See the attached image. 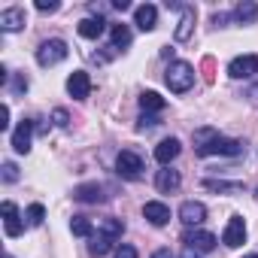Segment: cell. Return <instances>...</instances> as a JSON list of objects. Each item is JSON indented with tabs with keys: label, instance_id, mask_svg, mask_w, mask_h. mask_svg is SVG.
<instances>
[{
	"label": "cell",
	"instance_id": "6da1fadb",
	"mask_svg": "<svg viewBox=\"0 0 258 258\" xmlns=\"http://www.w3.org/2000/svg\"><path fill=\"white\" fill-rule=\"evenodd\" d=\"M167 85H170V91H176V94H185L191 85H195V67L191 64H185V61H173L170 67H167Z\"/></svg>",
	"mask_w": 258,
	"mask_h": 258
},
{
	"label": "cell",
	"instance_id": "7a4b0ae2",
	"mask_svg": "<svg viewBox=\"0 0 258 258\" xmlns=\"http://www.w3.org/2000/svg\"><path fill=\"white\" fill-rule=\"evenodd\" d=\"M198 155H201V158H210V155H231V158H234V155H243V143L219 134V137H213L207 146H201Z\"/></svg>",
	"mask_w": 258,
	"mask_h": 258
},
{
	"label": "cell",
	"instance_id": "3957f363",
	"mask_svg": "<svg viewBox=\"0 0 258 258\" xmlns=\"http://www.w3.org/2000/svg\"><path fill=\"white\" fill-rule=\"evenodd\" d=\"M67 58V43L64 40H46V43H40V49H37V64L40 67H55V64H61Z\"/></svg>",
	"mask_w": 258,
	"mask_h": 258
},
{
	"label": "cell",
	"instance_id": "277c9868",
	"mask_svg": "<svg viewBox=\"0 0 258 258\" xmlns=\"http://www.w3.org/2000/svg\"><path fill=\"white\" fill-rule=\"evenodd\" d=\"M115 170H118L121 179H140V173H143V158H140L137 152H131V149H124V152H118V158H115Z\"/></svg>",
	"mask_w": 258,
	"mask_h": 258
},
{
	"label": "cell",
	"instance_id": "5b68a950",
	"mask_svg": "<svg viewBox=\"0 0 258 258\" xmlns=\"http://www.w3.org/2000/svg\"><path fill=\"white\" fill-rule=\"evenodd\" d=\"M182 243L188 246V249H195V252H213L216 249V237L210 234V231H201V228H188L185 234H182Z\"/></svg>",
	"mask_w": 258,
	"mask_h": 258
},
{
	"label": "cell",
	"instance_id": "8992f818",
	"mask_svg": "<svg viewBox=\"0 0 258 258\" xmlns=\"http://www.w3.org/2000/svg\"><path fill=\"white\" fill-rule=\"evenodd\" d=\"M258 73V55H240L228 64V76L231 79H249Z\"/></svg>",
	"mask_w": 258,
	"mask_h": 258
},
{
	"label": "cell",
	"instance_id": "52a82bcc",
	"mask_svg": "<svg viewBox=\"0 0 258 258\" xmlns=\"http://www.w3.org/2000/svg\"><path fill=\"white\" fill-rule=\"evenodd\" d=\"M31 137H34V121L31 118H22L16 124V131H13V149L19 155H28L31 152Z\"/></svg>",
	"mask_w": 258,
	"mask_h": 258
},
{
	"label": "cell",
	"instance_id": "ba28073f",
	"mask_svg": "<svg viewBox=\"0 0 258 258\" xmlns=\"http://www.w3.org/2000/svg\"><path fill=\"white\" fill-rule=\"evenodd\" d=\"M0 213H4V228H7V237H22L25 222H22V216H19V207H16L13 201H4Z\"/></svg>",
	"mask_w": 258,
	"mask_h": 258
},
{
	"label": "cell",
	"instance_id": "9c48e42d",
	"mask_svg": "<svg viewBox=\"0 0 258 258\" xmlns=\"http://www.w3.org/2000/svg\"><path fill=\"white\" fill-rule=\"evenodd\" d=\"M204 219H207V207H204V204H198V201H185V204L179 207V222H182V225L198 228Z\"/></svg>",
	"mask_w": 258,
	"mask_h": 258
},
{
	"label": "cell",
	"instance_id": "30bf717a",
	"mask_svg": "<svg viewBox=\"0 0 258 258\" xmlns=\"http://www.w3.org/2000/svg\"><path fill=\"white\" fill-rule=\"evenodd\" d=\"M67 91H70V97L85 100V97L91 94V79H88V73H85V70L70 73V79H67Z\"/></svg>",
	"mask_w": 258,
	"mask_h": 258
},
{
	"label": "cell",
	"instance_id": "8fae6325",
	"mask_svg": "<svg viewBox=\"0 0 258 258\" xmlns=\"http://www.w3.org/2000/svg\"><path fill=\"white\" fill-rule=\"evenodd\" d=\"M243 240H246V225H243L240 216H231V219H228V228H225V234H222V243L231 246V249H237Z\"/></svg>",
	"mask_w": 258,
	"mask_h": 258
},
{
	"label": "cell",
	"instance_id": "7c38bea8",
	"mask_svg": "<svg viewBox=\"0 0 258 258\" xmlns=\"http://www.w3.org/2000/svg\"><path fill=\"white\" fill-rule=\"evenodd\" d=\"M143 216H146L155 228H161V225H167V222H170V207H167V204H161V201H149V204L143 207Z\"/></svg>",
	"mask_w": 258,
	"mask_h": 258
},
{
	"label": "cell",
	"instance_id": "4fadbf2b",
	"mask_svg": "<svg viewBox=\"0 0 258 258\" xmlns=\"http://www.w3.org/2000/svg\"><path fill=\"white\" fill-rule=\"evenodd\" d=\"M179 149H182V146H179V140H176V137H167V140H161V143L155 146V161L167 167V164L179 155Z\"/></svg>",
	"mask_w": 258,
	"mask_h": 258
},
{
	"label": "cell",
	"instance_id": "5bb4252c",
	"mask_svg": "<svg viewBox=\"0 0 258 258\" xmlns=\"http://www.w3.org/2000/svg\"><path fill=\"white\" fill-rule=\"evenodd\" d=\"M25 22H28V19H25V10H19V7L0 13V31H22Z\"/></svg>",
	"mask_w": 258,
	"mask_h": 258
},
{
	"label": "cell",
	"instance_id": "9a60e30c",
	"mask_svg": "<svg viewBox=\"0 0 258 258\" xmlns=\"http://www.w3.org/2000/svg\"><path fill=\"white\" fill-rule=\"evenodd\" d=\"M134 22H137V28H140V31H152V28H155V22H158V10H155L152 4H143V7H137Z\"/></svg>",
	"mask_w": 258,
	"mask_h": 258
},
{
	"label": "cell",
	"instance_id": "2e32d148",
	"mask_svg": "<svg viewBox=\"0 0 258 258\" xmlns=\"http://www.w3.org/2000/svg\"><path fill=\"white\" fill-rule=\"evenodd\" d=\"M73 198L82 201V204H97V201H103V188L97 182H85V185H76L73 188Z\"/></svg>",
	"mask_w": 258,
	"mask_h": 258
},
{
	"label": "cell",
	"instance_id": "e0dca14e",
	"mask_svg": "<svg viewBox=\"0 0 258 258\" xmlns=\"http://www.w3.org/2000/svg\"><path fill=\"white\" fill-rule=\"evenodd\" d=\"M76 31H79V37H85V40H97V37L106 31V22H103L100 16H97V19H82Z\"/></svg>",
	"mask_w": 258,
	"mask_h": 258
},
{
	"label": "cell",
	"instance_id": "ac0fdd59",
	"mask_svg": "<svg viewBox=\"0 0 258 258\" xmlns=\"http://www.w3.org/2000/svg\"><path fill=\"white\" fill-rule=\"evenodd\" d=\"M234 19H237L240 25H255V22H258V4H252V0H243V4H237Z\"/></svg>",
	"mask_w": 258,
	"mask_h": 258
},
{
	"label": "cell",
	"instance_id": "d6986e66",
	"mask_svg": "<svg viewBox=\"0 0 258 258\" xmlns=\"http://www.w3.org/2000/svg\"><path fill=\"white\" fill-rule=\"evenodd\" d=\"M179 173L176 170H158V176H155V185H158V191H164V195H170V191H176L179 188Z\"/></svg>",
	"mask_w": 258,
	"mask_h": 258
},
{
	"label": "cell",
	"instance_id": "ffe728a7",
	"mask_svg": "<svg viewBox=\"0 0 258 258\" xmlns=\"http://www.w3.org/2000/svg\"><path fill=\"white\" fill-rule=\"evenodd\" d=\"M191 28H195V7H182V19H179V28H176V40L185 43L191 37Z\"/></svg>",
	"mask_w": 258,
	"mask_h": 258
},
{
	"label": "cell",
	"instance_id": "44dd1931",
	"mask_svg": "<svg viewBox=\"0 0 258 258\" xmlns=\"http://www.w3.org/2000/svg\"><path fill=\"white\" fill-rule=\"evenodd\" d=\"M109 249H112V237H106V234H91V243H88V255H91V258H103Z\"/></svg>",
	"mask_w": 258,
	"mask_h": 258
},
{
	"label": "cell",
	"instance_id": "7402d4cb",
	"mask_svg": "<svg viewBox=\"0 0 258 258\" xmlns=\"http://www.w3.org/2000/svg\"><path fill=\"white\" fill-rule=\"evenodd\" d=\"M140 106H143V112H161L167 106V100L161 94H155V91H143L140 94Z\"/></svg>",
	"mask_w": 258,
	"mask_h": 258
},
{
	"label": "cell",
	"instance_id": "603a6c76",
	"mask_svg": "<svg viewBox=\"0 0 258 258\" xmlns=\"http://www.w3.org/2000/svg\"><path fill=\"white\" fill-rule=\"evenodd\" d=\"M204 188H210V191H222V195H237V191H243V182H225V179H204Z\"/></svg>",
	"mask_w": 258,
	"mask_h": 258
},
{
	"label": "cell",
	"instance_id": "cb8c5ba5",
	"mask_svg": "<svg viewBox=\"0 0 258 258\" xmlns=\"http://www.w3.org/2000/svg\"><path fill=\"white\" fill-rule=\"evenodd\" d=\"M131 46V31L127 25H112V49H127Z\"/></svg>",
	"mask_w": 258,
	"mask_h": 258
},
{
	"label": "cell",
	"instance_id": "d4e9b609",
	"mask_svg": "<svg viewBox=\"0 0 258 258\" xmlns=\"http://www.w3.org/2000/svg\"><path fill=\"white\" fill-rule=\"evenodd\" d=\"M70 231H73L76 237H91V234H94V225H91L85 216H73V219H70Z\"/></svg>",
	"mask_w": 258,
	"mask_h": 258
},
{
	"label": "cell",
	"instance_id": "484cf974",
	"mask_svg": "<svg viewBox=\"0 0 258 258\" xmlns=\"http://www.w3.org/2000/svg\"><path fill=\"white\" fill-rule=\"evenodd\" d=\"M121 231H124V222L121 219H100V234H106V237H121Z\"/></svg>",
	"mask_w": 258,
	"mask_h": 258
},
{
	"label": "cell",
	"instance_id": "4316f807",
	"mask_svg": "<svg viewBox=\"0 0 258 258\" xmlns=\"http://www.w3.org/2000/svg\"><path fill=\"white\" fill-rule=\"evenodd\" d=\"M25 216H28V225H43V219H46V207H43V204H31Z\"/></svg>",
	"mask_w": 258,
	"mask_h": 258
},
{
	"label": "cell",
	"instance_id": "83f0119b",
	"mask_svg": "<svg viewBox=\"0 0 258 258\" xmlns=\"http://www.w3.org/2000/svg\"><path fill=\"white\" fill-rule=\"evenodd\" d=\"M213 137H219V131H213V127H201V131H195V146H207Z\"/></svg>",
	"mask_w": 258,
	"mask_h": 258
},
{
	"label": "cell",
	"instance_id": "f1b7e54d",
	"mask_svg": "<svg viewBox=\"0 0 258 258\" xmlns=\"http://www.w3.org/2000/svg\"><path fill=\"white\" fill-rule=\"evenodd\" d=\"M4 179H7V182H19V167H16L13 161L4 164Z\"/></svg>",
	"mask_w": 258,
	"mask_h": 258
},
{
	"label": "cell",
	"instance_id": "f546056e",
	"mask_svg": "<svg viewBox=\"0 0 258 258\" xmlns=\"http://www.w3.org/2000/svg\"><path fill=\"white\" fill-rule=\"evenodd\" d=\"M52 121H55L58 127H67V124H70V115H67V109H55V112H52Z\"/></svg>",
	"mask_w": 258,
	"mask_h": 258
},
{
	"label": "cell",
	"instance_id": "4dcf8cb0",
	"mask_svg": "<svg viewBox=\"0 0 258 258\" xmlns=\"http://www.w3.org/2000/svg\"><path fill=\"white\" fill-rule=\"evenodd\" d=\"M155 124H158V118H155V115H146V112H143V115H140V124H137V127H140V131H146V127H155Z\"/></svg>",
	"mask_w": 258,
	"mask_h": 258
},
{
	"label": "cell",
	"instance_id": "1f68e13d",
	"mask_svg": "<svg viewBox=\"0 0 258 258\" xmlns=\"http://www.w3.org/2000/svg\"><path fill=\"white\" fill-rule=\"evenodd\" d=\"M28 91V79L25 76H16V82H13V94H25Z\"/></svg>",
	"mask_w": 258,
	"mask_h": 258
},
{
	"label": "cell",
	"instance_id": "d6a6232c",
	"mask_svg": "<svg viewBox=\"0 0 258 258\" xmlns=\"http://www.w3.org/2000/svg\"><path fill=\"white\" fill-rule=\"evenodd\" d=\"M115 258H137V249H134V246H121V249L115 252Z\"/></svg>",
	"mask_w": 258,
	"mask_h": 258
},
{
	"label": "cell",
	"instance_id": "836d02e7",
	"mask_svg": "<svg viewBox=\"0 0 258 258\" xmlns=\"http://www.w3.org/2000/svg\"><path fill=\"white\" fill-rule=\"evenodd\" d=\"M37 10H40V13H55V10H58V4H55V0H49V4H46V0H40Z\"/></svg>",
	"mask_w": 258,
	"mask_h": 258
},
{
	"label": "cell",
	"instance_id": "e575fe53",
	"mask_svg": "<svg viewBox=\"0 0 258 258\" xmlns=\"http://www.w3.org/2000/svg\"><path fill=\"white\" fill-rule=\"evenodd\" d=\"M10 127V106H4V112H0V131H7Z\"/></svg>",
	"mask_w": 258,
	"mask_h": 258
},
{
	"label": "cell",
	"instance_id": "d590c367",
	"mask_svg": "<svg viewBox=\"0 0 258 258\" xmlns=\"http://www.w3.org/2000/svg\"><path fill=\"white\" fill-rule=\"evenodd\" d=\"M228 19H231L228 13H216V16H213V25H219V28H222V25H228Z\"/></svg>",
	"mask_w": 258,
	"mask_h": 258
},
{
	"label": "cell",
	"instance_id": "8d00e7d4",
	"mask_svg": "<svg viewBox=\"0 0 258 258\" xmlns=\"http://www.w3.org/2000/svg\"><path fill=\"white\" fill-rule=\"evenodd\" d=\"M204 73H207V82H213V58H204Z\"/></svg>",
	"mask_w": 258,
	"mask_h": 258
},
{
	"label": "cell",
	"instance_id": "74e56055",
	"mask_svg": "<svg viewBox=\"0 0 258 258\" xmlns=\"http://www.w3.org/2000/svg\"><path fill=\"white\" fill-rule=\"evenodd\" d=\"M246 97H249V100H252V103H255V106H258V82H255V85H252V88H249V94H246Z\"/></svg>",
	"mask_w": 258,
	"mask_h": 258
},
{
	"label": "cell",
	"instance_id": "f35d334b",
	"mask_svg": "<svg viewBox=\"0 0 258 258\" xmlns=\"http://www.w3.org/2000/svg\"><path fill=\"white\" fill-rule=\"evenodd\" d=\"M152 258H176V255H173V252H170V249H158V252H155V255H152Z\"/></svg>",
	"mask_w": 258,
	"mask_h": 258
},
{
	"label": "cell",
	"instance_id": "ab89813d",
	"mask_svg": "<svg viewBox=\"0 0 258 258\" xmlns=\"http://www.w3.org/2000/svg\"><path fill=\"white\" fill-rule=\"evenodd\" d=\"M182 258H201V255H198L195 249H185V255H182Z\"/></svg>",
	"mask_w": 258,
	"mask_h": 258
},
{
	"label": "cell",
	"instance_id": "60d3db41",
	"mask_svg": "<svg viewBox=\"0 0 258 258\" xmlns=\"http://www.w3.org/2000/svg\"><path fill=\"white\" fill-rule=\"evenodd\" d=\"M246 258H258V252H252V255H246Z\"/></svg>",
	"mask_w": 258,
	"mask_h": 258
},
{
	"label": "cell",
	"instance_id": "b9f144b4",
	"mask_svg": "<svg viewBox=\"0 0 258 258\" xmlns=\"http://www.w3.org/2000/svg\"><path fill=\"white\" fill-rule=\"evenodd\" d=\"M4 258H13V255H4Z\"/></svg>",
	"mask_w": 258,
	"mask_h": 258
}]
</instances>
